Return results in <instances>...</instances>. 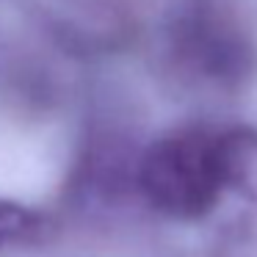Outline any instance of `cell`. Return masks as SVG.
<instances>
[{"instance_id":"cell-1","label":"cell","mask_w":257,"mask_h":257,"mask_svg":"<svg viewBox=\"0 0 257 257\" xmlns=\"http://www.w3.org/2000/svg\"><path fill=\"white\" fill-rule=\"evenodd\" d=\"M161 58L169 78L196 97L232 100L257 80V36L227 0H180L163 25Z\"/></svg>"},{"instance_id":"cell-2","label":"cell","mask_w":257,"mask_h":257,"mask_svg":"<svg viewBox=\"0 0 257 257\" xmlns=\"http://www.w3.org/2000/svg\"><path fill=\"white\" fill-rule=\"evenodd\" d=\"M136 196L180 224L216 213L227 199L224 127L183 124L150 141L136 161Z\"/></svg>"},{"instance_id":"cell-3","label":"cell","mask_w":257,"mask_h":257,"mask_svg":"<svg viewBox=\"0 0 257 257\" xmlns=\"http://www.w3.org/2000/svg\"><path fill=\"white\" fill-rule=\"evenodd\" d=\"M141 152V150H139ZM139 152L130 136L113 124L89 130L69 177V199L78 207H113L136 196V161Z\"/></svg>"},{"instance_id":"cell-4","label":"cell","mask_w":257,"mask_h":257,"mask_svg":"<svg viewBox=\"0 0 257 257\" xmlns=\"http://www.w3.org/2000/svg\"><path fill=\"white\" fill-rule=\"evenodd\" d=\"M56 235H58V221L53 213L0 196V251L45 246Z\"/></svg>"}]
</instances>
